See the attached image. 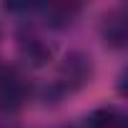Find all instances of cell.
Instances as JSON below:
<instances>
[{"label": "cell", "mask_w": 128, "mask_h": 128, "mask_svg": "<svg viewBox=\"0 0 128 128\" xmlns=\"http://www.w3.org/2000/svg\"><path fill=\"white\" fill-rule=\"evenodd\" d=\"M126 35H128L126 10H123V8H116V10H110V13L103 18V38H106L108 45L120 48V45L126 43Z\"/></svg>", "instance_id": "cell-3"}, {"label": "cell", "mask_w": 128, "mask_h": 128, "mask_svg": "<svg viewBox=\"0 0 128 128\" xmlns=\"http://www.w3.org/2000/svg\"><path fill=\"white\" fill-rule=\"evenodd\" d=\"M90 78V58L83 53H70L60 66L58 73V86L63 90H76Z\"/></svg>", "instance_id": "cell-2"}, {"label": "cell", "mask_w": 128, "mask_h": 128, "mask_svg": "<svg viewBox=\"0 0 128 128\" xmlns=\"http://www.w3.org/2000/svg\"><path fill=\"white\" fill-rule=\"evenodd\" d=\"M28 80L18 68H0V106L3 108H20L28 98Z\"/></svg>", "instance_id": "cell-1"}, {"label": "cell", "mask_w": 128, "mask_h": 128, "mask_svg": "<svg viewBox=\"0 0 128 128\" xmlns=\"http://www.w3.org/2000/svg\"><path fill=\"white\" fill-rule=\"evenodd\" d=\"M20 53L33 63V66H40V63H45L50 58V48L40 38H25V40H20Z\"/></svg>", "instance_id": "cell-4"}]
</instances>
